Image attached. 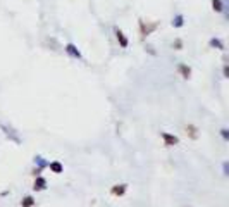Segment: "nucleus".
I'll return each instance as SVG.
<instances>
[{"label": "nucleus", "mask_w": 229, "mask_h": 207, "mask_svg": "<svg viewBox=\"0 0 229 207\" xmlns=\"http://www.w3.org/2000/svg\"><path fill=\"white\" fill-rule=\"evenodd\" d=\"M160 136H162V140H164L166 147H174V145H178V143H179V138H178L176 135L167 133V131H162V133H160Z\"/></svg>", "instance_id": "nucleus-1"}, {"label": "nucleus", "mask_w": 229, "mask_h": 207, "mask_svg": "<svg viewBox=\"0 0 229 207\" xmlns=\"http://www.w3.org/2000/svg\"><path fill=\"white\" fill-rule=\"evenodd\" d=\"M157 22H152V24H145V21L143 19H140V29H141V35L143 36H148L153 29H157Z\"/></svg>", "instance_id": "nucleus-2"}, {"label": "nucleus", "mask_w": 229, "mask_h": 207, "mask_svg": "<svg viewBox=\"0 0 229 207\" xmlns=\"http://www.w3.org/2000/svg\"><path fill=\"white\" fill-rule=\"evenodd\" d=\"M126 192H128V183H119V185H114L110 188V193L114 197H122Z\"/></svg>", "instance_id": "nucleus-3"}, {"label": "nucleus", "mask_w": 229, "mask_h": 207, "mask_svg": "<svg viewBox=\"0 0 229 207\" xmlns=\"http://www.w3.org/2000/svg\"><path fill=\"white\" fill-rule=\"evenodd\" d=\"M45 188H47V180H45L43 176H40V174H38V176L34 178V183H33V190H34V192H43Z\"/></svg>", "instance_id": "nucleus-4"}, {"label": "nucleus", "mask_w": 229, "mask_h": 207, "mask_svg": "<svg viewBox=\"0 0 229 207\" xmlns=\"http://www.w3.org/2000/svg\"><path fill=\"white\" fill-rule=\"evenodd\" d=\"M116 38H117V41H119V45L122 47V48H128V45H129V40L126 38V35L119 29V28H116Z\"/></svg>", "instance_id": "nucleus-5"}, {"label": "nucleus", "mask_w": 229, "mask_h": 207, "mask_svg": "<svg viewBox=\"0 0 229 207\" xmlns=\"http://www.w3.org/2000/svg\"><path fill=\"white\" fill-rule=\"evenodd\" d=\"M184 131H186V135H188L191 140H198V136H200V133H198V128H197L195 124H188V126L184 128Z\"/></svg>", "instance_id": "nucleus-6"}, {"label": "nucleus", "mask_w": 229, "mask_h": 207, "mask_svg": "<svg viewBox=\"0 0 229 207\" xmlns=\"http://www.w3.org/2000/svg\"><path fill=\"white\" fill-rule=\"evenodd\" d=\"M66 52L71 55V57H74V59H81V52L76 48V45H72V43H67L66 45Z\"/></svg>", "instance_id": "nucleus-7"}, {"label": "nucleus", "mask_w": 229, "mask_h": 207, "mask_svg": "<svg viewBox=\"0 0 229 207\" xmlns=\"http://www.w3.org/2000/svg\"><path fill=\"white\" fill-rule=\"evenodd\" d=\"M178 73H179L184 79H190V78H191V69H190V66H186V64H179V66H178Z\"/></svg>", "instance_id": "nucleus-8"}, {"label": "nucleus", "mask_w": 229, "mask_h": 207, "mask_svg": "<svg viewBox=\"0 0 229 207\" xmlns=\"http://www.w3.org/2000/svg\"><path fill=\"white\" fill-rule=\"evenodd\" d=\"M47 166H48V168H50V171H52V173H55V174H60V173L64 171V166H62L59 161H52V162H48Z\"/></svg>", "instance_id": "nucleus-9"}, {"label": "nucleus", "mask_w": 229, "mask_h": 207, "mask_svg": "<svg viewBox=\"0 0 229 207\" xmlns=\"http://www.w3.org/2000/svg\"><path fill=\"white\" fill-rule=\"evenodd\" d=\"M36 204V200L31 197V195H28V197H24L22 200H21V207H33Z\"/></svg>", "instance_id": "nucleus-10"}, {"label": "nucleus", "mask_w": 229, "mask_h": 207, "mask_svg": "<svg viewBox=\"0 0 229 207\" xmlns=\"http://www.w3.org/2000/svg\"><path fill=\"white\" fill-rule=\"evenodd\" d=\"M212 9L215 12H222L224 10V2L222 0H212Z\"/></svg>", "instance_id": "nucleus-11"}, {"label": "nucleus", "mask_w": 229, "mask_h": 207, "mask_svg": "<svg viewBox=\"0 0 229 207\" xmlns=\"http://www.w3.org/2000/svg\"><path fill=\"white\" fill-rule=\"evenodd\" d=\"M183 24H184V17H183L181 14H178V16L172 19V26H174V28H181Z\"/></svg>", "instance_id": "nucleus-12"}, {"label": "nucleus", "mask_w": 229, "mask_h": 207, "mask_svg": "<svg viewBox=\"0 0 229 207\" xmlns=\"http://www.w3.org/2000/svg\"><path fill=\"white\" fill-rule=\"evenodd\" d=\"M210 47H214V48H217V50H224V43H222L219 38H212V40H210Z\"/></svg>", "instance_id": "nucleus-13"}, {"label": "nucleus", "mask_w": 229, "mask_h": 207, "mask_svg": "<svg viewBox=\"0 0 229 207\" xmlns=\"http://www.w3.org/2000/svg\"><path fill=\"white\" fill-rule=\"evenodd\" d=\"M172 47H174L176 50H181V48H183V40H179V38H178V40L172 43Z\"/></svg>", "instance_id": "nucleus-14"}, {"label": "nucleus", "mask_w": 229, "mask_h": 207, "mask_svg": "<svg viewBox=\"0 0 229 207\" xmlns=\"http://www.w3.org/2000/svg\"><path fill=\"white\" fill-rule=\"evenodd\" d=\"M221 135H222V138H224V140H229V131L226 130V128H222V130H221Z\"/></svg>", "instance_id": "nucleus-15"}, {"label": "nucleus", "mask_w": 229, "mask_h": 207, "mask_svg": "<svg viewBox=\"0 0 229 207\" xmlns=\"http://www.w3.org/2000/svg\"><path fill=\"white\" fill-rule=\"evenodd\" d=\"M224 78H229V69H228V66H224Z\"/></svg>", "instance_id": "nucleus-16"}]
</instances>
